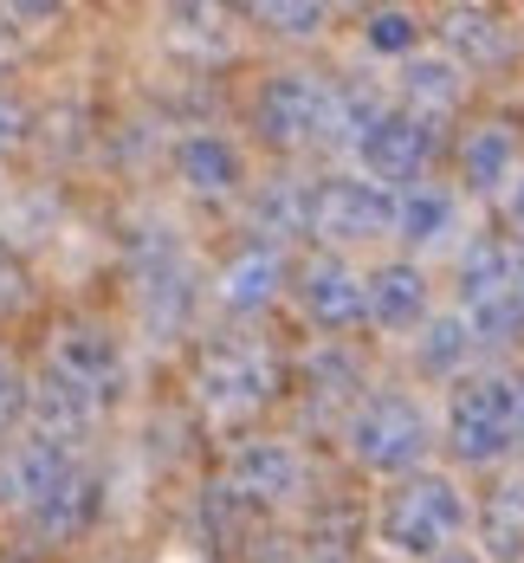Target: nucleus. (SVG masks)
I'll return each instance as SVG.
<instances>
[{"instance_id": "f257e3e1", "label": "nucleus", "mask_w": 524, "mask_h": 563, "mask_svg": "<svg viewBox=\"0 0 524 563\" xmlns=\"http://www.w3.org/2000/svg\"><path fill=\"white\" fill-rule=\"evenodd\" d=\"M466 525H472V511H466L454 479H408V486H395V493L382 499L376 538H382V551H395V558H434L441 544L460 538Z\"/></svg>"}, {"instance_id": "f03ea898", "label": "nucleus", "mask_w": 524, "mask_h": 563, "mask_svg": "<svg viewBox=\"0 0 524 563\" xmlns=\"http://www.w3.org/2000/svg\"><path fill=\"white\" fill-rule=\"evenodd\" d=\"M447 441L460 460H499L524 441V369L519 376H479L447 408Z\"/></svg>"}, {"instance_id": "7ed1b4c3", "label": "nucleus", "mask_w": 524, "mask_h": 563, "mask_svg": "<svg viewBox=\"0 0 524 563\" xmlns=\"http://www.w3.org/2000/svg\"><path fill=\"white\" fill-rule=\"evenodd\" d=\"M460 311L472 338H519L524 331V246H479L460 273Z\"/></svg>"}, {"instance_id": "20e7f679", "label": "nucleus", "mask_w": 524, "mask_h": 563, "mask_svg": "<svg viewBox=\"0 0 524 563\" xmlns=\"http://www.w3.org/2000/svg\"><path fill=\"white\" fill-rule=\"evenodd\" d=\"M427 441H434V434H427V415L395 389L369 395V401L356 408V421H349V453H356L363 466H376V473L414 466V460L427 453Z\"/></svg>"}, {"instance_id": "39448f33", "label": "nucleus", "mask_w": 524, "mask_h": 563, "mask_svg": "<svg viewBox=\"0 0 524 563\" xmlns=\"http://www.w3.org/2000/svg\"><path fill=\"white\" fill-rule=\"evenodd\" d=\"M194 389L201 401L233 421V415H253L266 395H272V356L259 350V343H214V350H201V369H194Z\"/></svg>"}, {"instance_id": "423d86ee", "label": "nucleus", "mask_w": 524, "mask_h": 563, "mask_svg": "<svg viewBox=\"0 0 524 563\" xmlns=\"http://www.w3.org/2000/svg\"><path fill=\"white\" fill-rule=\"evenodd\" d=\"M71 479H78L71 448H58L46 434L0 448V511H26V518H33V511L46 506L53 493H65Z\"/></svg>"}, {"instance_id": "0eeeda50", "label": "nucleus", "mask_w": 524, "mask_h": 563, "mask_svg": "<svg viewBox=\"0 0 524 563\" xmlns=\"http://www.w3.org/2000/svg\"><path fill=\"white\" fill-rule=\"evenodd\" d=\"M356 156H363V169L376 181H395V195H402V188H414V175L434 163V130H427V117L389 104L382 123L356 143Z\"/></svg>"}, {"instance_id": "6e6552de", "label": "nucleus", "mask_w": 524, "mask_h": 563, "mask_svg": "<svg viewBox=\"0 0 524 563\" xmlns=\"http://www.w3.org/2000/svg\"><path fill=\"white\" fill-rule=\"evenodd\" d=\"M259 130H266L272 143L324 136V130H331V85L311 78V71H279V78H266V91H259Z\"/></svg>"}, {"instance_id": "1a4fd4ad", "label": "nucleus", "mask_w": 524, "mask_h": 563, "mask_svg": "<svg viewBox=\"0 0 524 563\" xmlns=\"http://www.w3.org/2000/svg\"><path fill=\"white\" fill-rule=\"evenodd\" d=\"M382 227H395V195L376 181H324L311 195V233L324 240H376Z\"/></svg>"}, {"instance_id": "9d476101", "label": "nucleus", "mask_w": 524, "mask_h": 563, "mask_svg": "<svg viewBox=\"0 0 524 563\" xmlns=\"http://www.w3.org/2000/svg\"><path fill=\"white\" fill-rule=\"evenodd\" d=\"M304 311L324 324V331H349V324H363L369 318V285L349 273L344 260H317V266H304Z\"/></svg>"}, {"instance_id": "9b49d317", "label": "nucleus", "mask_w": 524, "mask_h": 563, "mask_svg": "<svg viewBox=\"0 0 524 563\" xmlns=\"http://www.w3.org/2000/svg\"><path fill=\"white\" fill-rule=\"evenodd\" d=\"M26 401H33L40 434L58 441V448L98 421V389H85V383H78V376H65V369H46V376H40V389L26 395Z\"/></svg>"}, {"instance_id": "f8f14e48", "label": "nucleus", "mask_w": 524, "mask_h": 563, "mask_svg": "<svg viewBox=\"0 0 524 563\" xmlns=\"http://www.w3.org/2000/svg\"><path fill=\"white\" fill-rule=\"evenodd\" d=\"M298 479H304V466H298V453H291L286 441H246L239 460H233V493H239V499H259V506L291 499Z\"/></svg>"}, {"instance_id": "ddd939ff", "label": "nucleus", "mask_w": 524, "mask_h": 563, "mask_svg": "<svg viewBox=\"0 0 524 563\" xmlns=\"http://www.w3.org/2000/svg\"><path fill=\"white\" fill-rule=\"evenodd\" d=\"M279 285H286V260H279L272 240H259V246H246L227 273H221V298H227L233 311H259V305L279 298Z\"/></svg>"}, {"instance_id": "4468645a", "label": "nucleus", "mask_w": 524, "mask_h": 563, "mask_svg": "<svg viewBox=\"0 0 524 563\" xmlns=\"http://www.w3.org/2000/svg\"><path fill=\"white\" fill-rule=\"evenodd\" d=\"M421 311H427V285H421L414 266H382V273L369 279V318H376V324L408 331V324H421Z\"/></svg>"}, {"instance_id": "2eb2a0df", "label": "nucleus", "mask_w": 524, "mask_h": 563, "mask_svg": "<svg viewBox=\"0 0 524 563\" xmlns=\"http://www.w3.org/2000/svg\"><path fill=\"white\" fill-rule=\"evenodd\" d=\"M479 538H486V558L492 563H519L524 558V479H505L486 511H479Z\"/></svg>"}, {"instance_id": "dca6fc26", "label": "nucleus", "mask_w": 524, "mask_h": 563, "mask_svg": "<svg viewBox=\"0 0 524 563\" xmlns=\"http://www.w3.org/2000/svg\"><path fill=\"white\" fill-rule=\"evenodd\" d=\"M447 227H454V195H447V188L414 181V188L395 195V233H402V240L434 246V240H447Z\"/></svg>"}, {"instance_id": "f3484780", "label": "nucleus", "mask_w": 524, "mask_h": 563, "mask_svg": "<svg viewBox=\"0 0 524 563\" xmlns=\"http://www.w3.org/2000/svg\"><path fill=\"white\" fill-rule=\"evenodd\" d=\"M53 369L78 376L85 389H111L116 383V343L104 331H58V350H53Z\"/></svg>"}, {"instance_id": "a211bd4d", "label": "nucleus", "mask_w": 524, "mask_h": 563, "mask_svg": "<svg viewBox=\"0 0 524 563\" xmlns=\"http://www.w3.org/2000/svg\"><path fill=\"white\" fill-rule=\"evenodd\" d=\"M181 175L201 195H227V188H239V150L221 143V136H188L181 143Z\"/></svg>"}, {"instance_id": "6ab92c4d", "label": "nucleus", "mask_w": 524, "mask_h": 563, "mask_svg": "<svg viewBox=\"0 0 524 563\" xmlns=\"http://www.w3.org/2000/svg\"><path fill=\"white\" fill-rule=\"evenodd\" d=\"M460 181L472 188H512V136L499 130V123H479L472 136L460 143Z\"/></svg>"}, {"instance_id": "aec40b11", "label": "nucleus", "mask_w": 524, "mask_h": 563, "mask_svg": "<svg viewBox=\"0 0 524 563\" xmlns=\"http://www.w3.org/2000/svg\"><path fill=\"white\" fill-rule=\"evenodd\" d=\"M402 98L414 104V117L447 111V104L460 98V65H454V58H408V71H402Z\"/></svg>"}, {"instance_id": "412c9836", "label": "nucleus", "mask_w": 524, "mask_h": 563, "mask_svg": "<svg viewBox=\"0 0 524 563\" xmlns=\"http://www.w3.org/2000/svg\"><path fill=\"white\" fill-rule=\"evenodd\" d=\"M441 33L460 46V53H472V58H499V53H512V33L492 20V13H447L441 20Z\"/></svg>"}, {"instance_id": "4be33fe9", "label": "nucleus", "mask_w": 524, "mask_h": 563, "mask_svg": "<svg viewBox=\"0 0 524 563\" xmlns=\"http://www.w3.org/2000/svg\"><path fill=\"white\" fill-rule=\"evenodd\" d=\"M466 350H472V324L466 318H434L427 324V343H421V369L427 376H447V369H460Z\"/></svg>"}, {"instance_id": "5701e85b", "label": "nucleus", "mask_w": 524, "mask_h": 563, "mask_svg": "<svg viewBox=\"0 0 524 563\" xmlns=\"http://www.w3.org/2000/svg\"><path fill=\"white\" fill-rule=\"evenodd\" d=\"M298 221L311 227V195L298 201L291 188H272V195L259 201V227H266V233H291V227H298Z\"/></svg>"}, {"instance_id": "b1692460", "label": "nucleus", "mask_w": 524, "mask_h": 563, "mask_svg": "<svg viewBox=\"0 0 524 563\" xmlns=\"http://www.w3.org/2000/svg\"><path fill=\"white\" fill-rule=\"evenodd\" d=\"M253 20H272L279 33H311L324 20V7H253Z\"/></svg>"}, {"instance_id": "393cba45", "label": "nucleus", "mask_w": 524, "mask_h": 563, "mask_svg": "<svg viewBox=\"0 0 524 563\" xmlns=\"http://www.w3.org/2000/svg\"><path fill=\"white\" fill-rule=\"evenodd\" d=\"M20 408H26V383H20V369L0 356V434L20 421Z\"/></svg>"}, {"instance_id": "a878e982", "label": "nucleus", "mask_w": 524, "mask_h": 563, "mask_svg": "<svg viewBox=\"0 0 524 563\" xmlns=\"http://www.w3.org/2000/svg\"><path fill=\"white\" fill-rule=\"evenodd\" d=\"M26 123H33V117H26V104L0 98V143H20V136H26Z\"/></svg>"}, {"instance_id": "bb28decb", "label": "nucleus", "mask_w": 524, "mask_h": 563, "mask_svg": "<svg viewBox=\"0 0 524 563\" xmlns=\"http://www.w3.org/2000/svg\"><path fill=\"white\" fill-rule=\"evenodd\" d=\"M408 26H414L408 13H395V20H376V40H382V46H408V40H414Z\"/></svg>"}, {"instance_id": "cd10ccee", "label": "nucleus", "mask_w": 524, "mask_h": 563, "mask_svg": "<svg viewBox=\"0 0 524 563\" xmlns=\"http://www.w3.org/2000/svg\"><path fill=\"white\" fill-rule=\"evenodd\" d=\"M505 221L524 233V175H512V188H505Z\"/></svg>"}]
</instances>
